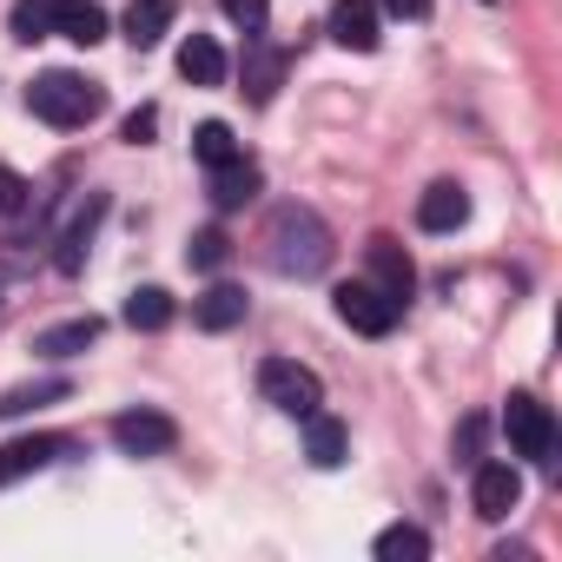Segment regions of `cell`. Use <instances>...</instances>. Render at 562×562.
I'll return each instance as SVG.
<instances>
[{"mask_svg":"<svg viewBox=\"0 0 562 562\" xmlns=\"http://www.w3.org/2000/svg\"><path fill=\"white\" fill-rule=\"evenodd\" d=\"M384 8H391L397 21H424V14H430V0H384Z\"/></svg>","mask_w":562,"mask_h":562,"instance_id":"cell-31","label":"cell"},{"mask_svg":"<svg viewBox=\"0 0 562 562\" xmlns=\"http://www.w3.org/2000/svg\"><path fill=\"white\" fill-rule=\"evenodd\" d=\"M153 133H159V106H139V113L120 120V139H126V146H146Z\"/></svg>","mask_w":562,"mask_h":562,"instance_id":"cell-29","label":"cell"},{"mask_svg":"<svg viewBox=\"0 0 562 562\" xmlns=\"http://www.w3.org/2000/svg\"><path fill=\"white\" fill-rule=\"evenodd\" d=\"M245 305H251V299H245L238 285H212L205 299H192V325H199V331H232V325H245Z\"/></svg>","mask_w":562,"mask_h":562,"instance_id":"cell-15","label":"cell"},{"mask_svg":"<svg viewBox=\"0 0 562 562\" xmlns=\"http://www.w3.org/2000/svg\"><path fill=\"white\" fill-rule=\"evenodd\" d=\"M67 450H74L67 437H14L8 450H0V490L21 483V476H34V470H47V463L67 457Z\"/></svg>","mask_w":562,"mask_h":562,"instance_id":"cell-10","label":"cell"},{"mask_svg":"<svg viewBox=\"0 0 562 562\" xmlns=\"http://www.w3.org/2000/svg\"><path fill=\"white\" fill-rule=\"evenodd\" d=\"M331 305H338V318H345L358 338H391V331H397V318H404V305H397L391 292H378L371 278H351V285H338V292H331Z\"/></svg>","mask_w":562,"mask_h":562,"instance_id":"cell-4","label":"cell"},{"mask_svg":"<svg viewBox=\"0 0 562 562\" xmlns=\"http://www.w3.org/2000/svg\"><path fill=\"white\" fill-rule=\"evenodd\" d=\"M126 325H133V331H166V325H172V292H166V285L126 292Z\"/></svg>","mask_w":562,"mask_h":562,"instance_id":"cell-22","label":"cell"},{"mask_svg":"<svg viewBox=\"0 0 562 562\" xmlns=\"http://www.w3.org/2000/svg\"><path fill=\"white\" fill-rule=\"evenodd\" d=\"M113 443L126 450V457H166L172 443H179V424L166 417V411H120L113 417Z\"/></svg>","mask_w":562,"mask_h":562,"instance_id":"cell-7","label":"cell"},{"mask_svg":"<svg viewBox=\"0 0 562 562\" xmlns=\"http://www.w3.org/2000/svg\"><path fill=\"white\" fill-rule=\"evenodd\" d=\"M192 159H199L205 172L232 166V159H238V139H232V126H225V120H199V126H192Z\"/></svg>","mask_w":562,"mask_h":562,"instance_id":"cell-21","label":"cell"},{"mask_svg":"<svg viewBox=\"0 0 562 562\" xmlns=\"http://www.w3.org/2000/svg\"><path fill=\"white\" fill-rule=\"evenodd\" d=\"M278 80H285V54L265 47V41H251V54H245V100L251 106H271Z\"/></svg>","mask_w":562,"mask_h":562,"instance_id":"cell-18","label":"cell"},{"mask_svg":"<svg viewBox=\"0 0 562 562\" xmlns=\"http://www.w3.org/2000/svg\"><path fill=\"white\" fill-rule=\"evenodd\" d=\"M258 397H265L271 411H285V417H312V411L325 404V384H318V371L299 364V358H265V364H258Z\"/></svg>","mask_w":562,"mask_h":562,"instance_id":"cell-3","label":"cell"},{"mask_svg":"<svg viewBox=\"0 0 562 562\" xmlns=\"http://www.w3.org/2000/svg\"><path fill=\"white\" fill-rule=\"evenodd\" d=\"M483 8H496V0H483Z\"/></svg>","mask_w":562,"mask_h":562,"instance_id":"cell-32","label":"cell"},{"mask_svg":"<svg viewBox=\"0 0 562 562\" xmlns=\"http://www.w3.org/2000/svg\"><path fill=\"white\" fill-rule=\"evenodd\" d=\"M463 218H470V192H463L457 179H437V186L417 199V225H424V232H457Z\"/></svg>","mask_w":562,"mask_h":562,"instance_id":"cell-12","label":"cell"},{"mask_svg":"<svg viewBox=\"0 0 562 562\" xmlns=\"http://www.w3.org/2000/svg\"><path fill=\"white\" fill-rule=\"evenodd\" d=\"M345 450H351V430H345L338 417L312 411V417H305V457H312L318 470H338V463H345Z\"/></svg>","mask_w":562,"mask_h":562,"instance_id":"cell-17","label":"cell"},{"mask_svg":"<svg viewBox=\"0 0 562 562\" xmlns=\"http://www.w3.org/2000/svg\"><path fill=\"white\" fill-rule=\"evenodd\" d=\"M179 80H192V87H225V47H218L212 34H186V47H179Z\"/></svg>","mask_w":562,"mask_h":562,"instance_id":"cell-13","label":"cell"},{"mask_svg":"<svg viewBox=\"0 0 562 562\" xmlns=\"http://www.w3.org/2000/svg\"><path fill=\"white\" fill-rule=\"evenodd\" d=\"M54 34L74 41V47H100L106 41V14L93 0H54Z\"/></svg>","mask_w":562,"mask_h":562,"instance_id":"cell-14","label":"cell"},{"mask_svg":"<svg viewBox=\"0 0 562 562\" xmlns=\"http://www.w3.org/2000/svg\"><path fill=\"white\" fill-rule=\"evenodd\" d=\"M172 21H179V0H133L120 27H126L133 54H146V47H159V41L172 34Z\"/></svg>","mask_w":562,"mask_h":562,"instance_id":"cell-11","label":"cell"},{"mask_svg":"<svg viewBox=\"0 0 562 562\" xmlns=\"http://www.w3.org/2000/svg\"><path fill=\"white\" fill-rule=\"evenodd\" d=\"M503 430H509V450H516V457L549 463V450H555V417H549V404H542L536 391H509Z\"/></svg>","mask_w":562,"mask_h":562,"instance_id":"cell-5","label":"cell"},{"mask_svg":"<svg viewBox=\"0 0 562 562\" xmlns=\"http://www.w3.org/2000/svg\"><path fill=\"white\" fill-rule=\"evenodd\" d=\"M106 218V199H87V212H74V225L60 232V251H54V265L74 278L80 265H87V245H93V225Z\"/></svg>","mask_w":562,"mask_h":562,"instance_id":"cell-19","label":"cell"},{"mask_svg":"<svg viewBox=\"0 0 562 562\" xmlns=\"http://www.w3.org/2000/svg\"><path fill=\"white\" fill-rule=\"evenodd\" d=\"M470 503L483 522H503L516 503H522V470L503 463V457H476V476H470Z\"/></svg>","mask_w":562,"mask_h":562,"instance_id":"cell-6","label":"cell"},{"mask_svg":"<svg viewBox=\"0 0 562 562\" xmlns=\"http://www.w3.org/2000/svg\"><path fill=\"white\" fill-rule=\"evenodd\" d=\"M232 258V238L218 232V225H205V232H192V245H186V265L192 271H218Z\"/></svg>","mask_w":562,"mask_h":562,"instance_id":"cell-26","label":"cell"},{"mask_svg":"<svg viewBox=\"0 0 562 562\" xmlns=\"http://www.w3.org/2000/svg\"><path fill=\"white\" fill-rule=\"evenodd\" d=\"M27 192H34V186H27V179H21L14 166H0V218H14V212H27Z\"/></svg>","mask_w":562,"mask_h":562,"instance_id":"cell-27","label":"cell"},{"mask_svg":"<svg viewBox=\"0 0 562 562\" xmlns=\"http://www.w3.org/2000/svg\"><path fill=\"white\" fill-rule=\"evenodd\" d=\"M331 225L312 212V205H278L271 225H265V265L285 271V278H318L331 265Z\"/></svg>","mask_w":562,"mask_h":562,"instance_id":"cell-1","label":"cell"},{"mask_svg":"<svg viewBox=\"0 0 562 562\" xmlns=\"http://www.w3.org/2000/svg\"><path fill=\"white\" fill-rule=\"evenodd\" d=\"M251 192H258V166H251L245 153H238L232 166H218V172H212V205H218V212H238Z\"/></svg>","mask_w":562,"mask_h":562,"instance_id":"cell-20","label":"cell"},{"mask_svg":"<svg viewBox=\"0 0 562 562\" xmlns=\"http://www.w3.org/2000/svg\"><path fill=\"white\" fill-rule=\"evenodd\" d=\"M331 41L345 54H378V41H384L378 0H338V8H331Z\"/></svg>","mask_w":562,"mask_h":562,"instance_id":"cell-9","label":"cell"},{"mask_svg":"<svg viewBox=\"0 0 562 562\" xmlns=\"http://www.w3.org/2000/svg\"><path fill=\"white\" fill-rule=\"evenodd\" d=\"M457 450H463V463H476V450H483V417H463V424H457Z\"/></svg>","mask_w":562,"mask_h":562,"instance_id":"cell-30","label":"cell"},{"mask_svg":"<svg viewBox=\"0 0 562 562\" xmlns=\"http://www.w3.org/2000/svg\"><path fill=\"white\" fill-rule=\"evenodd\" d=\"M27 113L47 120V126H60V133H74V126H93L106 113V87H93L74 67H54V74H41L27 87Z\"/></svg>","mask_w":562,"mask_h":562,"instance_id":"cell-2","label":"cell"},{"mask_svg":"<svg viewBox=\"0 0 562 562\" xmlns=\"http://www.w3.org/2000/svg\"><path fill=\"white\" fill-rule=\"evenodd\" d=\"M371 549H378V562H424V555H430V536H424L417 522H391Z\"/></svg>","mask_w":562,"mask_h":562,"instance_id":"cell-23","label":"cell"},{"mask_svg":"<svg viewBox=\"0 0 562 562\" xmlns=\"http://www.w3.org/2000/svg\"><path fill=\"white\" fill-rule=\"evenodd\" d=\"M8 34L14 41H47L54 34V0H14V14H8Z\"/></svg>","mask_w":562,"mask_h":562,"instance_id":"cell-25","label":"cell"},{"mask_svg":"<svg viewBox=\"0 0 562 562\" xmlns=\"http://www.w3.org/2000/svg\"><path fill=\"white\" fill-rule=\"evenodd\" d=\"M100 331H106V325H100V318L87 312V318H67V325H47V331L34 338V351H41V358H80L87 345H100Z\"/></svg>","mask_w":562,"mask_h":562,"instance_id":"cell-16","label":"cell"},{"mask_svg":"<svg viewBox=\"0 0 562 562\" xmlns=\"http://www.w3.org/2000/svg\"><path fill=\"white\" fill-rule=\"evenodd\" d=\"M364 265H371V285H378V292H391L397 305L411 299V285H417V265H411V251H404L391 232H378V238L364 245Z\"/></svg>","mask_w":562,"mask_h":562,"instance_id":"cell-8","label":"cell"},{"mask_svg":"<svg viewBox=\"0 0 562 562\" xmlns=\"http://www.w3.org/2000/svg\"><path fill=\"white\" fill-rule=\"evenodd\" d=\"M218 8H225V21H238L245 34H258L265 14H271V0H218Z\"/></svg>","mask_w":562,"mask_h":562,"instance_id":"cell-28","label":"cell"},{"mask_svg":"<svg viewBox=\"0 0 562 562\" xmlns=\"http://www.w3.org/2000/svg\"><path fill=\"white\" fill-rule=\"evenodd\" d=\"M60 397H74V384H67V378H41V384H21V391H8V397H0V411H8V417H27V411H41V404H60Z\"/></svg>","mask_w":562,"mask_h":562,"instance_id":"cell-24","label":"cell"}]
</instances>
